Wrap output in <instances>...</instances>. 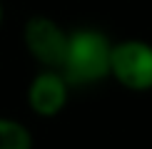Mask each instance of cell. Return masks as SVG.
Returning a JSON list of instances; mask_svg holds the SVG:
<instances>
[{"label":"cell","mask_w":152,"mask_h":149,"mask_svg":"<svg viewBox=\"0 0 152 149\" xmlns=\"http://www.w3.org/2000/svg\"><path fill=\"white\" fill-rule=\"evenodd\" d=\"M110 52L112 40L97 27L67 30L65 55L58 70L70 82V87L97 85L110 77Z\"/></svg>","instance_id":"1"},{"label":"cell","mask_w":152,"mask_h":149,"mask_svg":"<svg viewBox=\"0 0 152 149\" xmlns=\"http://www.w3.org/2000/svg\"><path fill=\"white\" fill-rule=\"evenodd\" d=\"M110 77L127 92H152V42L140 37L112 42Z\"/></svg>","instance_id":"2"},{"label":"cell","mask_w":152,"mask_h":149,"mask_svg":"<svg viewBox=\"0 0 152 149\" xmlns=\"http://www.w3.org/2000/svg\"><path fill=\"white\" fill-rule=\"evenodd\" d=\"M67 45V30L50 15H30L23 25V47L40 67L58 70Z\"/></svg>","instance_id":"3"},{"label":"cell","mask_w":152,"mask_h":149,"mask_svg":"<svg viewBox=\"0 0 152 149\" xmlns=\"http://www.w3.org/2000/svg\"><path fill=\"white\" fill-rule=\"evenodd\" d=\"M70 82L62 77L60 70L53 67H40V72L33 74L25 90V102H28L30 112L42 119H53L62 109L67 107L70 99Z\"/></svg>","instance_id":"4"},{"label":"cell","mask_w":152,"mask_h":149,"mask_svg":"<svg viewBox=\"0 0 152 149\" xmlns=\"http://www.w3.org/2000/svg\"><path fill=\"white\" fill-rule=\"evenodd\" d=\"M35 139L28 124L12 117H0V149H33Z\"/></svg>","instance_id":"5"},{"label":"cell","mask_w":152,"mask_h":149,"mask_svg":"<svg viewBox=\"0 0 152 149\" xmlns=\"http://www.w3.org/2000/svg\"><path fill=\"white\" fill-rule=\"evenodd\" d=\"M3 15L5 12H3V3H0V25H3Z\"/></svg>","instance_id":"6"}]
</instances>
